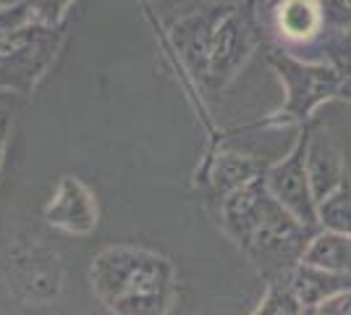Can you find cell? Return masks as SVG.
<instances>
[{
	"label": "cell",
	"instance_id": "obj_1",
	"mask_svg": "<svg viewBox=\"0 0 351 315\" xmlns=\"http://www.w3.org/2000/svg\"><path fill=\"white\" fill-rule=\"evenodd\" d=\"M89 284L110 313L162 315L173 305V266L145 247H105L92 260Z\"/></svg>",
	"mask_w": 351,
	"mask_h": 315
},
{
	"label": "cell",
	"instance_id": "obj_2",
	"mask_svg": "<svg viewBox=\"0 0 351 315\" xmlns=\"http://www.w3.org/2000/svg\"><path fill=\"white\" fill-rule=\"evenodd\" d=\"M267 63L283 84V105L263 121V126H304L322 103L336 100L341 74L328 60L296 58L291 50L278 45L267 53Z\"/></svg>",
	"mask_w": 351,
	"mask_h": 315
},
{
	"label": "cell",
	"instance_id": "obj_3",
	"mask_svg": "<svg viewBox=\"0 0 351 315\" xmlns=\"http://www.w3.org/2000/svg\"><path fill=\"white\" fill-rule=\"evenodd\" d=\"M63 43L60 24L29 21L0 40V90L32 95Z\"/></svg>",
	"mask_w": 351,
	"mask_h": 315
},
{
	"label": "cell",
	"instance_id": "obj_4",
	"mask_svg": "<svg viewBox=\"0 0 351 315\" xmlns=\"http://www.w3.org/2000/svg\"><path fill=\"white\" fill-rule=\"evenodd\" d=\"M8 289L27 305H47L63 289V263L58 253L37 234H21L5 253Z\"/></svg>",
	"mask_w": 351,
	"mask_h": 315
},
{
	"label": "cell",
	"instance_id": "obj_5",
	"mask_svg": "<svg viewBox=\"0 0 351 315\" xmlns=\"http://www.w3.org/2000/svg\"><path fill=\"white\" fill-rule=\"evenodd\" d=\"M263 43L260 34V11H254L252 3L231 5V11L220 19L210 60H207L205 84L210 90H223L241 74V69L249 63V58L257 53Z\"/></svg>",
	"mask_w": 351,
	"mask_h": 315
},
{
	"label": "cell",
	"instance_id": "obj_6",
	"mask_svg": "<svg viewBox=\"0 0 351 315\" xmlns=\"http://www.w3.org/2000/svg\"><path fill=\"white\" fill-rule=\"evenodd\" d=\"M270 195L278 200L283 208L309 229H320L317 200L312 192V181L307 174V124L299 126V137L293 148L280 161L270 163L263 174Z\"/></svg>",
	"mask_w": 351,
	"mask_h": 315
},
{
	"label": "cell",
	"instance_id": "obj_7",
	"mask_svg": "<svg viewBox=\"0 0 351 315\" xmlns=\"http://www.w3.org/2000/svg\"><path fill=\"white\" fill-rule=\"evenodd\" d=\"M234 3H207L202 8H194L191 14L176 19L168 27L171 32V43L178 50V56L184 60V66L189 69L194 79L205 82L207 60H210V47L213 37L218 30L220 19L231 11Z\"/></svg>",
	"mask_w": 351,
	"mask_h": 315
},
{
	"label": "cell",
	"instance_id": "obj_8",
	"mask_svg": "<svg viewBox=\"0 0 351 315\" xmlns=\"http://www.w3.org/2000/svg\"><path fill=\"white\" fill-rule=\"evenodd\" d=\"M276 205L278 200L270 195L263 176H257L244 187L220 197V226L241 247L260 229V224L270 215V210Z\"/></svg>",
	"mask_w": 351,
	"mask_h": 315
},
{
	"label": "cell",
	"instance_id": "obj_9",
	"mask_svg": "<svg viewBox=\"0 0 351 315\" xmlns=\"http://www.w3.org/2000/svg\"><path fill=\"white\" fill-rule=\"evenodd\" d=\"M307 174L317 202L349 179L346 155L338 137L328 124L317 119L307 121Z\"/></svg>",
	"mask_w": 351,
	"mask_h": 315
},
{
	"label": "cell",
	"instance_id": "obj_10",
	"mask_svg": "<svg viewBox=\"0 0 351 315\" xmlns=\"http://www.w3.org/2000/svg\"><path fill=\"white\" fill-rule=\"evenodd\" d=\"M43 215L47 226L58 229L63 234L84 237L97 229V200L82 179L63 176L56 195L45 205Z\"/></svg>",
	"mask_w": 351,
	"mask_h": 315
},
{
	"label": "cell",
	"instance_id": "obj_11",
	"mask_svg": "<svg viewBox=\"0 0 351 315\" xmlns=\"http://www.w3.org/2000/svg\"><path fill=\"white\" fill-rule=\"evenodd\" d=\"M273 21L280 43L309 45L325 32L317 0H273Z\"/></svg>",
	"mask_w": 351,
	"mask_h": 315
},
{
	"label": "cell",
	"instance_id": "obj_12",
	"mask_svg": "<svg viewBox=\"0 0 351 315\" xmlns=\"http://www.w3.org/2000/svg\"><path fill=\"white\" fill-rule=\"evenodd\" d=\"M267 161L257 158V155H241V152H220L218 158L210 165V174H207V181L213 187V192L218 197L234 192L239 187L249 184L252 179L263 176L265 168H267Z\"/></svg>",
	"mask_w": 351,
	"mask_h": 315
},
{
	"label": "cell",
	"instance_id": "obj_13",
	"mask_svg": "<svg viewBox=\"0 0 351 315\" xmlns=\"http://www.w3.org/2000/svg\"><path fill=\"white\" fill-rule=\"evenodd\" d=\"M291 284L299 294V300H302L304 313H315V307L322 300H328L330 294H336L341 289H349L351 276L317 268V266H309V263H299L291 270Z\"/></svg>",
	"mask_w": 351,
	"mask_h": 315
},
{
	"label": "cell",
	"instance_id": "obj_14",
	"mask_svg": "<svg viewBox=\"0 0 351 315\" xmlns=\"http://www.w3.org/2000/svg\"><path fill=\"white\" fill-rule=\"evenodd\" d=\"M302 263L351 276V234L322 229L320 226L309 237L307 247H304V255H302Z\"/></svg>",
	"mask_w": 351,
	"mask_h": 315
},
{
	"label": "cell",
	"instance_id": "obj_15",
	"mask_svg": "<svg viewBox=\"0 0 351 315\" xmlns=\"http://www.w3.org/2000/svg\"><path fill=\"white\" fill-rule=\"evenodd\" d=\"M257 315H299L304 313L302 300L296 294V289L291 284V270L289 273H280L267 279L265 286V294L260 300V307L254 310Z\"/></svg>",
	"mask_w": 351,
	"mask_h": 315
},
{
	"label": "cell",
	"instance_id": "obj_16",
	"mask_svg": "<svg viewBox=\"0 0 351 315\" xmlns=\"http://www.w3.org/2000/svg\"><path fill=\"white\" fill-rule=\"evenodd\" d=\"M317 215L322 229L351 234V179H346L336 192H330L317 202Z\"/></svg>",
	"mask_w": 351,
	"mask_h": 315
},
{
	"label": "cell",
	"instance_id": "obj_17",
	"mask_svg": "<svg viewBox=\"0 0 351 315\" xmlns=\"http://www.w3.org/2000/svg\"><path fill=\"white\" fill-rule=\"evenodd\" d=\"M322 58L341 76L351 74V30H325L317 40Z\"/></svg>",
	"mask_w": 351,
	"mask_h": 315
},
{
	"label": "cell",
	"instance_id": "obj_18",
	"mask_svg": "<svg viewBox=\"0 0 351 315\" xmlns=\"http://www.w3.org/2000/svg\"><path fill=\"white\" fill-rule=\"evenodd\" d=\"M29 21H37V19L32 16V8L24 3V0H16V3L0 5V40H3L5 34L16 32L19 27L29 24Z\"/></svg>",
	"mask_w": 351,
	"mask_h": 315
},
{
	"label": "cell",
	"instance_id": "obj_19",
	"mask_svg": "<svg viewBox=\"0 0 351 315\" xmlns=\"http://www.w3.org/2000/svg\"><path fill=\"white\" fill-rule=\"evenodd\" d=\"M325 30H351V0H317Z\"/></svg>",
	"mask_w": 351,
	"mask_h": 315
},
{
	"label": "cell",
	"instance_id": "obj_20",
	"mask_svg": "<svg viewBox=\"0 0 351 315\" xmlns=\"http://www.w3.org/2000/svg\"><path fill=\"white\" fill-rule=\"evenodd\" d=\"M32 8V16L45 24H60L73 0H24Z\"/></svg>",
	"mask_w": 351,
	"mask_h": 315
},
{
	"label": "cell",
	"instance_id": "obj_21",
	"mask_svg": "<svg viewBox=\"0 0 351 315\" xmlns=\"http://www.w3.org/2000/svg\"><path fill=\"white\" fill-rule=\"evenodd\" d=\"M317 315H351V286L349 289H341L336 294H330L328 300H322L315 307Z\"/></svg>",
	"mask_w": 351,
	"mask_h": 315
},
{
	"label": "cell",
	"instance_id": "obj_22",
	"mask_svg": "<svg viewBox=\"0 0 351 315\" xmlns=\"http://www.w3.org/2000/svg\"><path fill=\"white\" fill-rule=\"evenodd\" d=\"M8 132H11V124L8 119L0 113V165H3V155H5V145H8Z\"/></svg>",
	"mask_w": 351,
	"mask_h": 315
},
{
	"label": "cell",
	"instance_id": "obj_23",
	"mask_svg": "<svg viewBox=\"0 0 351 315\" xmlns=\"http://www.w3.org/2000/svg\"><path fill=\"white\" fill-rule=\"evenodd\" d=\"M336 100H343V103H351V74L341 76V84H338Z\"/></svg>",
	"mask_w": 351,
	"mask_h": 315
}]
</instances>
